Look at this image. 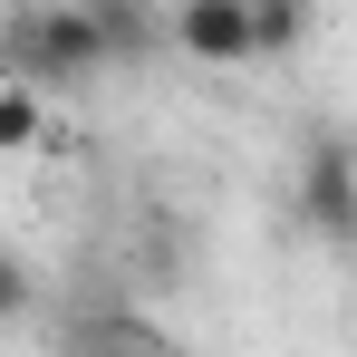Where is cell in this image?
<instances>
[{
    "mask_svg": "<svg viewBox=\"0 0 357 357\" xmlns=\"http://www.w3.org/2000/svg\"><path fill=\"white\" fill-rule=\"evenodd\" d=\"M29 290H39V280H29V261H20V251H10V261H0V309H10V319H20V309H29Z\"/></svg>",
    "mask_w": 357,
    "mask_h": 357,
    "instance_id": "obj_8",
    "label": "cell"
},
{
    "mask_svg": "<svg viewBox=\"0 0 357 357\" xmlns=\"http://www.w3.org/2000/svg\"><path fill=\"white\" fill-rule=\"evenodd\" d=\"M251 10H261V59H280V49H299V39H309V20H299L290 0H251Z\"/></svg>",
    "mask_w": 357,
    "mask_h": 357,
    "instance_id": "obj_7",
    "label": "cell"
},
{
    "mask_svg": "<svg viewBox=\"0 0 357 357\" xmlns=\"http://www.w3.org/2000/svg\"><path fill=\"white\" fill-rule=\"evenodd\" d=\"M174 49L203 59V68H241V59H261V10L251 0H183L174 10Z\"/></svg>",
    "mask_w": 357,
    "mask_h": 357,
    "instance_id": "obj_3",
    "label": "cell"
},
{
    "mask_svg": "<svg viewBox=\"0 0 357 357\" xmlns=\"http://www.w3.org/2000/svg\"><path fill=\"white\" fill-rule=\"evenodd\" d=\"M97 10V29H107V59L135 68V59H155V49H174V20H155V10H126V0H87Z\"/></svg>",
    "mask_w": 357,
    "mask_h": 357,
    "instance_id": "obj_4",
    "label": "cell"
},
{
    "mask_svg": "<svg viewBox=\"0 0 357 357\" xmlns=\"http://www.w3.org/2000/svg\"><path fill=\"white\" fill-rule=\"evenodd\" d=\"M299 222H309V241H328V251L357 241V145L348 135H309L299 145Z\"/></svg>",
    "mask_w": 357,
    "mask_h": 357,
    "instance_id": "obj_2",
    "label": "cell"
},
{
    "mask_svg": "<svg viewBox=\"0 0 357 357\" xmlns=\"http://www.w3.org/2000/svg\"><path fill=\"white\" fill-rule=\"evenodd\" d=\"M77 357H174V348H165V328H145V319H126V309H97V319L77 328Z\"/></svg>",
    "mask_w": 357,
    "mask_h": 357,
    "instance_id": "obj_5",
    "label": "cell"
},
{
    "mask_svg": "<svg viewBox=\"0 0 357 357\" xmlns=\"http://www.w3.org/2000/svg\"><path fill=\"white\" fill-rule=\"evenodd\" d=\"M0 68H10L20 87H68V77H97V68H116V59H107L97 10L20 0V10H0Z\"/></svg>",
    "mask_w": 357,
    "mask_h": 357,
    "instance_id": "obj_1",
    "label": "cell"
},
{
    "mask_svg": "<svg viewBox=\"0 0 357 357\" xmlns=\"http://www.w3.org/2000/svg\"><path fill=\"white\" fill-rule=\"evenodd\" d=\"M39 126H49V107H39V87L0 77V155H29V145H39Z\"/></svg>",
    "mask_w": 357,
    "mask_h": 357,
    "instance_id": "obj_6",
    "label": "cell"
}]
</instances>
